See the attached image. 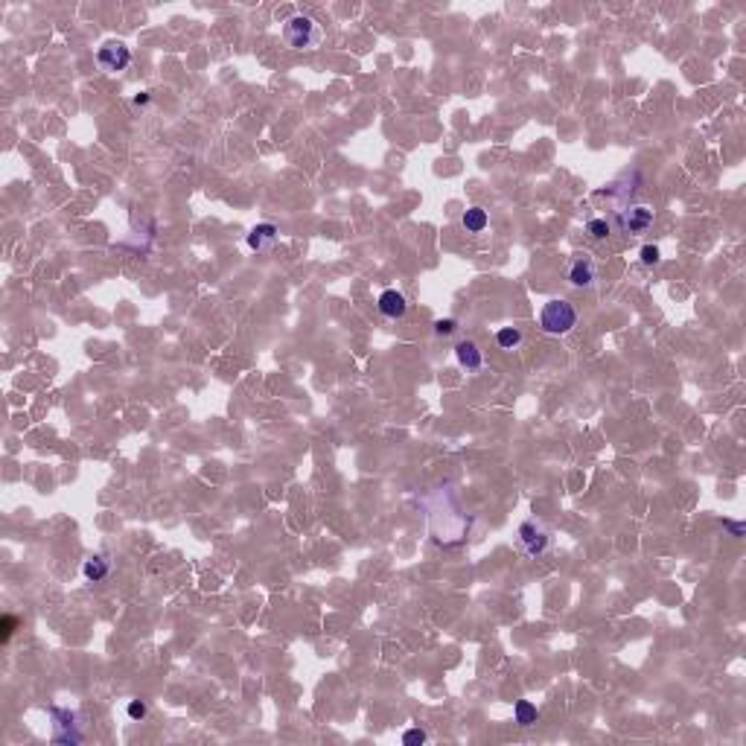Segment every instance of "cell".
<instances>
[{
    "mask_svg": "<svg viewBox=\"0 0 746 746\" xmlns=\"http://www.w3.org/2000/svg\"><path fill=\"white\" fill-rule=\"evenodd\" d=\"M274 239H278V228L271 222H262V225H254L251 233H248V248H251V251H262V248H269Z\"/></svg>",
    "mask_w": 746,
    "mask_h": 746,
    "instance_id": "cell-11",
    "label": "cell"
},
{
    "mask_svg": "<svg viewBox=\"0 0 746 746\" xmlns=\"http://www.w3.org/2000/svg\"><path fill=\"white\" fill-rule=\"evenodd\" d=\"M595 280H598V269L589 257H577L569 266V283L574 289H589V286H595Z\"/></svg>",
    "mask_w": 746,
    "mask_h": 746,
    "instance_id": "cell-7",
    "label": "cell"
},
{
    "mask_svg": "<svg viewBox=\"0 0 746 746\" xmlns=\"http://www.w3.org/2000/svg\"><path fill=\"white\" fill-rule=\"evenodd\" d=\"M495 341H499L502 350H513V347L522 344V329L519 327H502L499 333H495Z\"/></svg>",
    "mask_w": 746,
    "mask_h": 746,
    "instance_id": "cell-14",
    "label": "cell"
},
{
    "mask_svg": "<svg viewBox=\"0 0 746 746\" xmlns=\"http://www.w3.org/2000/svg\"><path fill=\"white\" fill-rule=\"evenodd\" d=\"M108 574H111V560H108L105 554H93V557H88L85 563H82V577H85L88 583H100V580H105Z\"/></svg>",
    "mask_w": 746,
    "mask_h": 746,
    "instance_id": "cell-10",
    "label": "cell"
},
{
    "mask_svg": "<svg viewBox=\"0 0 746 746\" xmlns=\"http://www.w3.org/2000/svg\"><path fill=\"white\" fill-rule=\"evenodd\" d=\"M403 743H406V746H420V743H426V729H420V726L408 729L406 735H403Z\"/></svg>",
    "mask_w": 746,
    "mask_h": 746,
    "instance_id": "cell-17",
    "label": "cell"
},
{
    "mask_svg": "<svg viewBox=\"0 0 746 746\" xmlns=\"http://www.w3.org/2000/svg\"><path fill=\"white\" fill-rule=\"evenodd\" d=\"M455 329H458V321H455V318H437L435 321V333L437 336H452Z\"/></svg>",
    "mask_w": 746,
    "mask_h": 746,
    "instance_id": "cell-16",
    "label": "cell"
},
{
    "mask_svg": "<svg viewBox=\"0 0 746 746\" xmlns=\"http://www.w3.org/2000/svg\"><path fill=\"white\" fill-rule=\"evenodd\" d=\"M540 327L545 329L548 336H565L572 333L577 327V309L572 300H563V298H554L548 300L543 312H540Z\"/></svg>",
    "mask_w": 746,
    "mask_h": 746,
    "instance_id": "cell-1",
    "label": "cell"
},
{
    "mask_svg": "<svg viewBox=\"0 0 746 746\" xmlns=\"http://www.w3.org/2000/svg\"><path fill=\"white\" fill-rule=\"evenodd\" d=\"M653 225V210L647 204H630L615 210V228L627 237H642V233Z\"/></svg>",
    "mask_w": 746,
    "mask_h": 746,
    "instance_id": "cell-4",
    "label": "cell"
},
{
    "mask_svg": "<svg viewBox=\"0 0 746 746\" xmlns=\"http://www.w3.org/2000/svg\"><path fill=\"white\" fill-rule=\"evenodd\" d=\"M455 358H458V365H461V367L473 370V373L484 367V353H481V350H478V344H475V341H469V338H464V341L455 344Z\"/></svg>",
    "mask_w": 746,
    "mask_h": 746,
    "instance_id": "cell-8",
    "label": "cell"
},
{
    "mask_svg": "<svg viewBox=\"0 0 746 746\" xmlns=\"http://www.w3.org/2000/svg\"><path fill=\"white\" fill-rule=\"evenodd\" d=\"M50 717H53V740L56 743H67V746H73V743H82V729H79V717L76 711L71 709H62V706H53L50 709Z\"/></svg>",
    "mask_w": 746,
    "mask_h": 746,
    "instance_id": "cell-5",
    "label": "cell"
},
{
    "mask_svg": "<svg viewBox=\"0 0 746 746\" xmlns=\"http://www.w3.org/2000/svg\"><path fill=\"white\" fill-rule=\"evenodd\" d=\"M126 711H129V717H131V720H143V717L149 714V706H146L143 700H131Z\"/></svg>",
    "mask_w": 746,
    "mask_h": 746,
    "instance_id": "cell-19",
    "label": "cell"
},
{
    "mask_svg": "<svg viewBox=\"0 0 746 746\" xmlns=\"http://www.w3.org/2000/svg\"><path fill=\"white\" fill-rule=\"evenodd\" d=\"M516 543L528 557H540L543 551L548 548V543H551V531L540 519H525L519 525V531H516Z\"/></svg>",
    "mask_w": 746,
    "mask_h": 746,
    "instance_id": "cell-3",
    "label": "cell"
},
{
    "mask_svg": "<svg viewBox=\"0 0 746 746\" xmlns=\"http://www.w3.org/2000/svg\"><path fill=\"white\" fill-rule=\"evenodd\" d=\"M134 105H149V93H137L134 96Z\"/></svg>",
    "mask_w": 746,
    "mask_h": 746,
    "instance_id": "cell-22",
    "label": "cell"
},
{
    "mask_svg": "<svg viewBox=\"0 0 746 746\" xmlns=\"http://www.w3.org/2000/svg\"><path fill=\"white\" fill-rule=\"evenodd\" d=\"M283 38H286V44L295 47V50H315L318 44H321L324 33H321V26H318L315 18L292 15L283 24Z\"/></svg>",
    "mask_w": 746,
    "mask_h": 746,
    "instance_id": "cell-2",
    "label": "cell"
},
{
    "mask_svg": "<svg viewBox=\"0 0 746 746\" xmlns=\"http://www.w3.org/2000/svg\"><path fill=\"white\" fill-rule=\"evenodd\" d=\"M487 222H490V219H487V210H484V207H469V210L461 216V225H464L469 233H481V230L487 228Z\"/></svg>",
    "mask_w": 746,
    "mask_h": 746,
    "instance_id": "cell-12",
    "label": "cell"
},
{
    "mask_svg": "<svg viewBox=\"0 0 746 746\" xmlns=\"http://www.w3.org/2000/svg\"><path fill=\"white\" fill-rule=\"evenodd\" d=\"M96 62H100L105 71H126L131 64V50L122 44V41H105L96 53Z\"/></svg>",
    "mask_w": 746,
    "mask_h": 746,
    "instance_id": "cell-6",
    "label": "cell"
},
{
    "mask_svg": "<svg viewBox=\"0 0 746 746\" xmlns=\"http://www.w3.org/2000/svg\"><path fill=\"white\" fill-rule=\"evenodd\" d=\"M659 260H662L659 245H644V248H642V262H644V266H656Z\"/></svg>",
    "mask_w": 746,
    "mask_h": 746,
    "instance_id": "cell-18",
    "label": "cell"
},
{
    "mask_svg": "<svg viewBox=\"0 0 746 746\" xmlns=\"http://www.w3.org/2000/svg\"><path fill=\"white\" fill-rule=\"evenodd\" d=\"M15 624H18V621L12 618V615H6V618H3V642H9V639H12V633H15Z\"/></svg>",
    "mask_w": 746,
    "mask_h": 746,
    "instance_id": "cell-21",
    "label": "cell"
},
{
    "mask_svg": "<svg viewBox=\"0 0 746 746\" xmlns=\"http://www.w3.org/2000/svg\"><path fill=\"white\" fill-rule=\"evenodd\" d=\"M513 717H516L519 726H534L536 717H540V711H536V706H534L531 700H519L516 706H513Z\"/></svg>",
    "mask_w": 746,
    "mask_h": 746,
    "instance_id": "cell-13",
    "label": "cell"
},
{
    "mask_svg": "<svg viewBox=\"0 0 746 746\" xmlns=\"http://www.w3.org/2000/svg\"><path fill=\"white\" fill-rule=\"evenodd\" d=\"M586 233L592 239H606L612 233V222L610 219H589L586 222Z\"/></svg>",
    "mask_w": 746,
    "mask_h": 746,
    "instance_id": "cell-15",
    "label": "cell"
},
{
    "mask_svg": "<svg viewBox=\"0 0 746 746\" xmlns=\"http://www.w3.org/2000/svg\"><path fill=\"white\" fill-rule=\"evenodd\" d=\"M379 312L385 315V318H391V321H397V318H403L406 312H408V300H406V295L403 292H397V289H388V292H382L379 295Z\"/></svg>",
    "mask_w": 746,
    "mask_h": 746,
    "instance_id": "cell-9",
    "label": "cell"
},
{
    "mask_svg": "<svg viewBox=\"0 0 746 746\" xmlns=\"http://www.w3.org/2000/svg\"><path fill=\"white\" fill-rule=\"evenodd\" d=\"M723 528L731 534V536H743V522H735V519H723Z\"/></svg>",
    "mask_w": 746,
    "mask_h": 746,
    "instance_id": "cell-20",
    "label": "cell"
}]
</instances>
